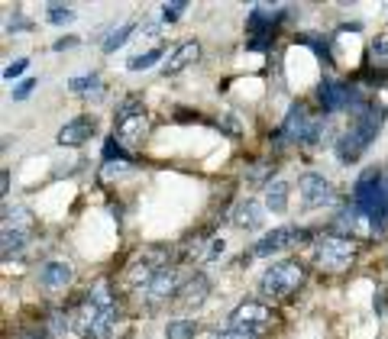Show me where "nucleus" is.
Here are the masks:
<instances>
[{
  "label": "nucleus",
  "mask_w": 388,
  "mask_h": 339,
  "mask_svg": "<svg viewBox=\"0 0 388 339\" xmlns=\"http://www.w3.org/2000/svg\"><path fill=\"white\" fill-rule=\"evenodd\" d=\"M78 42H81V39H78V36H62V39H58V42H56V46H52V49H56V52H65V49H75Z\"/></svg>",
  "instance_id": "nucleus-33"
},
{
  "label": "nucleus",
  "mask_w": 388,
  "mask_h": 339,
  "mask_svg": "<svg viewBox=\"0 0 388 339\" xmlns=\"http://www.w3.org/2000/svg\"><path fill=\"white\" fill-rule=\"evenodd\" d=\"M301 281H304V265L288 259V262H275L272 268L262 275L259 288H262V294L269 301H282V297H288L292 291H298Z\"/></svg>",
  "instance_id": "nucleus-3"
},
{
  "label": "nucleus",
  "mask_w": 388,
  "mask_h": 339,
  "mask_svg": "<svg viewBox=\"0 0 388 339\" xmlns=\"http://www.w3.org/2000/svg\"><path fill=\"white\" fill-rule=\"evenodd\" d=\"M26 65H29L26 58H17L13 65H7V68H3V78H7V81H17V78L23 75V71H26Z\"/></svg>",
  "instance_id": "nucleus-28"
},
{
  "label": "nucleus",
  "mask_w": 388,
  "mask_h": 339,
  "mask_svg": "<svg viewBox=\"0 0 388 339\" xmlns=\"http://www.w3.org/2000/svg\"><path fill=\"white\" fill-rule=\"evenodd\" d=\"M114 320H117V307H114L110 284L97 281L87 291V301L81 304V311H78V333H81V339H107L110 330H114Z\"/></svg>",
  "instance_id": "nucleus-1"
},
{
  "label": "nucleus",
  "mask_w": 388,
  "mask_h": 339,
  "mask_svg": "<svg viewBox=\"0 0 388 339\" xmlns=\"http://www.w3.org/2000/svg\"><path fill=\"white\" fill-rule=\"evenodd\" d=\"M101 85V78L91 71V75H81V78H71L68 81V91H75V94H81V91H91V87Z\"/></svg>",
  "instance_id": "nucleus-26"
},
{
  "label": "nucleus",
  "mask_w": 388,
  "mask_h": 339,
  "mask_svg": "<svg viewBox=\"0 0 388 339\" xmlns=\"http://www.w3.org/2000/svg\"><path fill=\"white\" fill-rule=\"evenodd\" d=\"M265 207L272 214H285L288 210V181L275 178L269 188H265Z\"/></svg>",
  "instance_id": "nucleus-19"
},
{
  "label": "nucleus",
  "mask_w": 388,
  "mask_h": 339,
  "mask_svg": "<svg viewBox=\"0 0 388 339\" xmlns=\"http://www.w3.org/2000/svg\"><path fill=\"white\" fill-rule=\"evenodd\" d=\"M33 236V217H29L23 207L3 210V239H0V249H3V259H13V255L29 243Z\"/></svg>",
  "instance_id": "nucleus-6"
},
{
  "label": "nucleus",
  "mask_w": 388,
  "mask_h": 339,
  "mask_svg": "<svg viewBox=\"0 0 388 339\" xmlns=\"http://www.w3.org/2000/svg\"><path fill=\"white\" fill-rule=\"evenodd\" d=\"M17 339H42V336H33V333H26V336H17Z\"/></svg>",
  "instance_id": "nucleus-36"
},
{
  "label": "nucleus",
  "mask_w": 388,
  "mask_h": 339,
  "mask_svg": "<svg viewBox=\"0 0 388 339\" xmlns=\"http://www.w3.org/2000/svg\"><path fill=\"white\" fill-rule=\"evenodd\" d=\"M233 223H237L239 229H259V226H262V207H259L256 200H243V204H237V210H233Z\"/></svg>",
  "instance_id": "nucleus-18"
},
{
  "label": "nucleus",
  "mask_w": 388,
  "mask_h": 339,
  "mask_svg": "<svg viewBox=\"0 0 388 339\" xmlns=\"http://www.w3.org/2000/svg\"><path fill=\"white\" fill-rule=\"evenodd\" d=\"M94 116H75V120H68L62 130H58V146H81L94 136Z\"/></svg>",
  "instance_id": "nucleus-14"
},
{
  "label": "nucleus",
  "mask_w": 388,
  "mask_h": 339,
  "mask_svg": "<svg viewBox=\"0 0 388 339\" xmlns=\"http://www.w3.org/2000/svg\"><path fill=\"white\" fill-rule=\"evenodd\" d=\"M298 42H304V46H314V52H317V55H321L327 65L333 62V58H330V49H327V42H323L321 36H314V33H301V36H298Z\"/></svg>",
  "instance_id": "nucleus-24"
},
{
  "label": "nucleus",
  "mask_w": 388,
  "mask_h": 339,
  "mask_svg": "<svg viewBox=\"0 0 388 339\" xmlns=\"http://www.w3.org/2000/svg\"><path fill=\"white\" fill-rule=\"evenodd\" d=\"M259 333H246V330H227V333H217V336L210 339H256Z\"/></svg>",
  "instance_id": "nucleus-31"
},
{
  "label": "nucleus",
  "mask_w": 388,
  "mask_h": 339,
  "mask_svg": "<svg viewBox=\"0 0 388 339\" xmlns=\"http://www.w3.org/2000/svg\"><path fill=\"white\" fill-rule=\"evenodd\" d=\"M39 278H42V284H46L49 291L68 288V281H71V265H68V262H46Z\"/></svg>",
  "instance_id": "nucleus-17"
},
{
  "label": "nucleus",
  "mask_w": 388,
  "mask_h": 339,
  "mask_svg": "<svg viewBox=\"0 0 388 339\" xmlns=\"http://www.w3.org/2000/svg\"><path fill=\"white\" fill-rule=\"evenodd\" d=\"M208 294H210V281H208V275H191L188 281L181 284L178 301L185 304V307H201V304L208 301Z\"/></svg>",
  "instance_id": "nucleus-16"
},
{
  "label": "nucleus",
  "mask_w": 388,
  "mask_h": 339,
  "mask_svg": "<svg viewBox=\"0 0 388 339\" xmlns=\"http://www.w3.org/2000/svg\"><path fill=\"white\" fill-rule=\"evenodd\" d=\"M317 101H321V107L327 113L350 110V107H353V113H360L366 107V101L356 94V87H350L340 78H323L321 85H317Z\"/></svg>",
  "instance_id": "nucleus-5"
},
{
  "label": "nucleus",
  "mask_w": 388,
  "mask_h": 339,
  "mask_svg": "<svg viewBox=\"0 0 388 339\" xmlns=\"http://www.w3.org/2000/svg\"><path fill=\"white\" fill-rule=\"evenodd\" d=\"M265 323H269V307H262L259 301H243L237 311L230 313V327H233V330L259 333Z\"/></svg>",
  "instance_id": "nucleus-12"
},
{
  "label": "nucleus",
  "mask_w": 388,
  "mask_h": 339,
  "mask_svg": "<svg viewBox=\"0 0 388 339\" xmlns=\"http://www.w3.org/2000/svg\"><path fill=\"white\" fill-rule=\"evenodd\" d=\"M353 259H356V245L346 239V236L337 233H323L317 243H314V262L321 265L323 272H343L350 268Z\"/></svg>",
  "instance_id": "nucleus-4"
},
{
  "label": "nucleus",
  "mask_w": 388,
  "mask_h": 339,
  "mask_svg": "<svg viewBox=\"0 0 388 339\" xmlns=\"http://www.w3.org/2000/svg\"><path fill=\"white\" fill-rule=\"evenodd\" d=\"M46 19L52 23V26H65L68 19H71V7H68V3H49Z\"/></svg>",
  "instance_id": "nucleus-23"
},
{
  "label": "nucleus",
  "mask_w": 388,
  "mask_h": 339,
  "mask_svg": "<svg viewBox=\"0 0 388 339\" xmlns=\"http://www.w3.org/2000/svg\"><path fill=\"white\" fill-rule=\"evenodd\" d=\"M162 33V23H149V26H140L136 29V42H142V39H155Z\"/></svg>",
  "instance_id": "nucleus-30"
},
{
  "label": "nucleus",
  "mask_w": 388,
  "mask_h": 339,
  "mask_svg": "<svg viewBox=\"0 0 388 339\" xmlns=\"http://www.w3.org/2000/svg\"><path fill=\"white\" fill-rule=\"evenodd\" d=\"M246 33H249V49L265 52V49L272 46L275 33H278V17L269 7H256L246 19Z\"/></svg>",
  "instance_id": "nucleus-7"
},
{
  "label": "nucleus",
  "mask_w": 388,
  "mask_h": 339,
  "mask_svg": "<svg viewBox=\"0 0 388 339\" xmlns=\"http://www.w3.org/2000/svg\"><path fill=\"white\" fill-rule=\"evenodd\" d=\"M0 191H3V194L10 191V171H3V175H0Z\"/></svg>",
  "instance_id": "nucleus-35"
},
{
  "label": "nucleus",
  "mask_w": 388,
  "mask_h": 339,
  "mask_svg": "<svg viewBox=\"0 0 388 339\" xmlns=\"http://www.w3.org/2000/svg\"><path fill=\"white\" fill-rule=\"evenodd\" d=\"M307 110H304L301 104H294L292 110H288V116H285V123L278 126V132H275V139L278 142H298L301 139V132H304V126H307Z\"/></svg>",
  "instance_id": "nucleus-15"
},
{
  "label": "nucleus",
  "mask_w": 388,
  "mask_h": 339,
  "mask_svg": "<svg viewBox=\"0 0 388 339\" xmlns=\"http://www.w3.org/2000/svg\"><path fill=\"white\" fill-rule=\"evenodd\" d=\"M382 120H385V110H379L376 104H366L360 113H356V120L353 126L340 136L337 142V159L340 162H356L362 152L372 146V139L379 136L382 130Z\"/></svg>",
  "instance_id": "nucleus-2"
},
{
  "label": "nucleus",
  "mask_w": 388,
  "mask_h": 339,
  "mask_svg": "<svg viewBox=\"0 0 388 339\" xmlns=\"http://www.w3.org/2000/svg\"><path fill=\"white\" fill-rule=\"evenodd\" d=\"M194 333H198L194 320H171L165 327V339H194Z\"/></svg>",
  "instance_id": "nucleus-21"
},
{
  "label": "nucleus",
  "mask_w": 388,
  "mask_h": 339,
  "mask_svg": "<svg viewBox=\"0 0 388 339\" xmlns=\"http://www.w3.org/2000/svg\"><path fill=\"white\" fill-rule=\"evenodd\" d=\"M372 52H376V55H382V58H388V39H379V42L372 46Z\"/></svg>",
  "instance_id": "nucleus-34"
},
{
  "label": "nucleus",
  "mask_w": 388,
  "mask_h": 339,
  "mask_svg": "<svg viewBox=\"0 0 388 339\" xmlns=\"http://www.w3.org/2000/svg\"><path fill=\"white\" fill-rule=\"evenodd\" d=\"M33 87H36V78H29V81H19V85L13 87V101H26V97L33 94Z\"/></svg>",
  "instance_id": "nucleus-29"
},
{
  "label": "nucleus",
  "mask_w": 388,
  "mask_h": 339,
  "mask_svg": "<svg viewBox=\"0 0 388 339\" xmlns=\"http://www.w3.org/2000/svg\"><path fill=\"white\" fill-rule=\"evenodd\" d=\"M185 10H188V3H185V0H175V3H165V7H162V17H165V23H175Z\"/></svg>",
  "instance_id": "nucleus-27"
},
{
  "label": "nucleus",
  "mask_w": 388,
  "mask_h": 339,
  "mask_svg": "<svg viewBox=\"0 0 388 339\" xmlns=\"http://www.w3.org/2000/svg\"><path fill=\"white\" fill-rule=\"evenodd\" d=\"M304 236H307V233H304L301 226H278V229L265 233L262 239L253 245V255L265 259V255H275V252H282V249H292V245L301 243Z\"/></svg>",
  "instance_id": "nucleus-8"
},
{
  "label": "nucleus",
  "mask_w": 388,
  "mask_h": 339,
  "mask_svg": "<svg viewBox=\"0 0 388 339\" xmlns=\"http://www.w3.org/2000/svg\"><path fill=\"white\" fill-rule=\"evenodd\" d=\"M146 130H149V116H146L142 104L126 101V104L117 110V132H120L124 139H142Z\"/></svg>",
  "instance_id": "nucleus-10"
},
{
  "label": "nucleus",
  "mask_w": 388,
  "mask_h": 339,
  "mask_svg": "<svg viewBox=\"0 0 388 339\" xmlns=\"http://www.w3.org/2000/svg\"><path fill=\"white\" fill-rule=\"evenodd\" d=\"M104 159H107V165H120V162H126V152H124V146L114 139V136H107V142H104Z\"/></svg>",
  "instance_id": "nucleus-25"
},
{
  "label": "nucleus",
  "mask_w": 388,
  "mask_h": 339,
  "mask_svg": "<svg viewBox=\"0 0 388 339\" xmlns=\"http://www.w3.org/2000/svg\"><path fill=\"white\" fill-rule=\"evenodd\" d=\"M162 52H165V49L155 46V49H149V52H142V55H133L130 62H126V68H130V71H142V68L155 65V62L162 58Z\"/></svg>",
  "instance_id": "nucleus-22"
},
{
  "label": "nucleus",
  "mask_w": 388,
  "mask_h": 339,
  "mask_svg": "<svg viewBox=\"0 0 388 339\" xmlns=\"http://www.w3.org/2000/svg\"><path fill=\"white\" fill-rule=\"evenodd\" d=\"M388 307V284H382L379 294H376V313H385Z\"/></svg>",
  "instance_id": "nucleus-32"
},
{
  "label": "nucleus",
  "mask_w": 388,
  "mask_h": 339,
  "mask_svg": "<svg viewBox=\"0 0 388 339\" xmlns=\"http://www.w3.org/2000/svg\"><path fill=\"white\" fill-rule=\"evenodd\" d=\"M133 33H136V23H124L120 29H114V33L104 39V52H107V55H110V52H117V49L124 46V42L133 36Z\"/></svg>",
  "instance_id": "nucleus-20"
},
{
  "label": "nucleus",
  "mask_w": 388,
  "mask_h": 339,
  "mask_svg": "<svg viewBox=\"0 0 388 339\" xmlns=\"http://www.w3.org/2000/svg\"><path fill=\"white\" fill-rule=\"evenodd\" d=\"M198 58H201V42L198 39H185V42L171 49V55L165 58L162 75H178V71H185L188 65H194Z\"/></svg>",
  "instance_id": "nucleus-13"
},
{
  "label": "nucleus",
  "mask_w": 388,
  "mask_h": 339,
  "mask_svg": "<svg viewBox=\"0 0 388 339\" xmlns=\"http://www.w3.org/2000/svg\"><path fill=\"white\" fill-rule=\"evenodd\" d=\"M181 284L185 281H178V272H175V268H162V272L142 288V297L149 304H165L169 297H178Z\"/></svg>",
  "instance_id": "nucleus-11"
},
{
  "label": "nucleus",
  "mask_w": 388,
  "mask_h": 339,
  "mask_svg": "<svg viewBox=\"0 0 388 339\" xmlns=\"http://www.w3.org/2000/svg\"><path fill=\"white\" fill-rule=\"evenodd\" d=\"M298 191H301V200L304 207H327V204H333L337 200V188H333L330 181L323 178V175H304L301 184H298Z\"/></svg>",
  "instance_id": "nucleus-9"
}]
</instances>
